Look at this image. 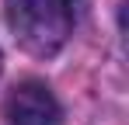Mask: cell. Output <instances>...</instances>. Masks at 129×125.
Wrapping results in <instances>:
<instances>
[{"instance_id": "3", "label": "cell", "mask_w": 129, "mask_h": 125, "mask_svg": "<svg viewBox=\"0 0 129 125\" xmlns=\"http://www.w3.org/2000/svg\"><path fill=\"white\" fill-rule=\"evenodd\" d=\"M0 70H4V56H0Z\"/></svg>"}, {"instance_id": "2", "label": "cell", "mask_w": 129, "mask_h": 125, "mask_svg": "<svg viewBox=\"0 0 129 125\" xmlns=\"http://www.w3.org/2000/svg\"><path fill=\"white\" fill-rule=\"evenodd\" d=\"M4 115L11 125H59L63 111H59V101L52 97V90L42 80H24L7 94Z\"/></svg>"}, {"instance_id": "1", "label": "cell", "mask_w": 129, "mask_h": 125, "mask_svg": "<svg viewBox=\"0 0 129 125\" xmlns=\"http://www.w3.org/2000/svg\"><path fill=\"white\" fill-rule=\"evenodd\" d=\"M7 28L24 52L49 59L73 31V0H7Z\"/></svg>"}]
</instances>
